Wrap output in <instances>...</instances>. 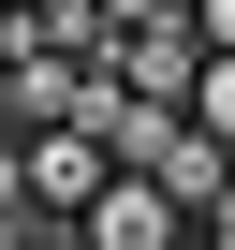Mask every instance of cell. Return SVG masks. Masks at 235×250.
Wrapping results in <instances>:
<instances>
[{
	"label": "cell",
	"instance_id": "3957f363",
	"mask_svg": "<svg viewBox=\"0 0 235 250\" xmlns=\"http://www.w3.org/2000/svg\"><path fill=\"white\" fill-rule=\"evenodd\" d=\"M191 118L235 147V44H206V59H191Z\"/></svg>",
	"mask_w": 235,
	"mask_h": 250
},
{
	"label": "cell",
	"instance_id": "6da1fadb",
	"mask_svg": "<svg viewBox=\"0 0 235 250\" xmlns=\"http://www.w3.org/2000/svg\"><path fill=\"white\" fill-rule=\"evenodd\" d=\"M176 235H191V191L147 162H103V191L74 206V250H176Z\"/></svg>",
	"mask_w": 235,
	"mask_h": 250
},
{
	"label": "cell",
	"instance_id": "277c9868",
	"mask_svg": "<svg viewBox=\"0 0 235 250\" xmlns=\"http://www.w3.org/2000/svg\"><path fill=\"white\" fill-rule=\"evenodd\" d=\"M191 235H206V250H235V177L206 191V221H191Z\"/></svg>",
	"mask_w": 235,
	"mask_h": 250
},
{
	"label": "cell",
	"instance_id": "7a4b0ae2",
	"mask_svg": "<svg viewBox=\"0 0 235 250\" xmlns=\"http://www.w3.org/2000/svg\"><path fill=\"white\" fill-rule=\"evenodd\" d=\"M15 147H30V191H44L59 221L103 191V133H88V118H44V133H15Z\"/></svg>",
	"mask_w": 235,
	"mask_h": 250
}]
</instances>
